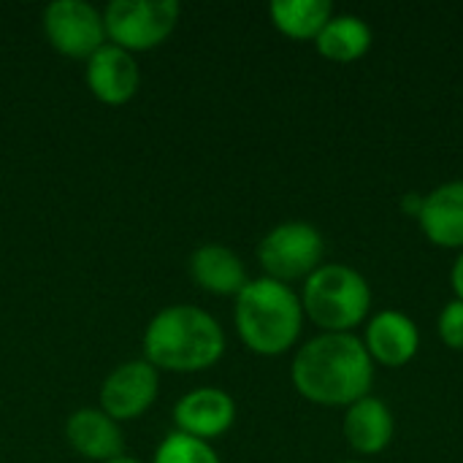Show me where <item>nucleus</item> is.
Wrapping results in <instances>:
<instances>
[{
  "mask_svg": "<svg viewBox=\"0 0 463 463\" xmlns=\"http://www.w3.org/2000/svg\"><path fill=\"white\" fill-rule=\"evenodd\" d=\"M84 79H87L90 92L106 106L128 103L141 87V71H138L136 57L114 43H103L87 60Z\"/></svg>",
  "mask_w": 463,
  "mask_h": 463,
  "instance_id": "10",
  "label": "nucleus"
},
{
  "mask_svg": "<svg viewBox=\"0 0 463 463\" xmlns=\"http://www.w3.org/2000/svg\"><path fill=\"white\" fill-rule=\"evenodd\" d=\"M160 377L152 364L125 361L100 385V410L111 420H138L157 399Z\"/></svg>",
  "mask_w": 463,
  "mask_h": 463,
  "instance_id": "8",
  "label": "nucleus"
},
{
  "mask_svg": "<svg viewBox=\"0 0 463 463\" xmlns=\"http://www.w3.org/2000/svg\"><path fill=\"white\" fill-rule=\"evenodd\" d=\"M326 241L323 233L309 222H279L258 244V260L269 279L296 282L307 279L323 266Z\"/></svg>",
  "mask_w": 463,
  "mask_h": 463,
  "instance_id": "6",
  "label": "nucleus"
},
{
  "mask_svg": "<svg viewBox=\"0 0 463 463\" xmlns=\"http://www.w3.org/2000/svg\"><path fill=\"white\" fill-rule=\"evenodd\" d=\"M345 439L347 445L361 456H377L383 453L396 434V420L391 407L383 399L366 396L347 407L345 412Z\"/></svg>",
  "mask_w": 463,
  "mask_h": 463,
  "instance_id": "14",
  "label": "nucleus"
},
{
  "mask_svg": "<svg viewBox=\"0 0 463 463\" xmlns=\"http://www.w3.org/2000/svg\"><path fill=\"white\" fill-rule=\"evenodd\" d=\"M418 222L426 239L445 250H463V179L445 182L423 198Z\"/></svg>",
  "mask_w": 463,
  "mask_h": 463,
  "instance_id": "13",
  "label": "nucleus"
},
{
  "mask_svg": "<svg viewBox=\"0 0 463 463\" xmlns=\"http://www.w3.org/2000/svg\"><path fill=\"white\" fill-rule=\"evenodd\" d=\"M176 0H111L103 11L106 38L125 52H149L160 46L179 22Z\"/></svg>",
  "mask_w": 463,
  "mask_h": 463,
  "instance_id": "5",
  "label": "nucleus"
},
{
  "mask_svg": "<svg viewBox=\"0 0 463 463\" xmlns=\"http://www.w3.org/2000/svg\"><path fill=\"white\" fill-rule=\"evenodd\" d=\"M152 463H220L212 442L187 437L182 431H171L155 450Z\"/></svg>",
  "mask_w": 463,
  "mask_h": 463,
  "instance_id": "18",
  "label": "nucleus"
},
{
  "mask_svg": "<svg viewBox=\"0 0 463 463\" xmlns=\"http://www.w3.org/2000/svg\"><path fill=\"white\" fill-rule=\"evenodd\" d=\"M236 331L255 355H285L301 336L304 307L296 290L285 282L260 277L250 279L236 296Z\"/></svg>",
  "mask_w": 463,
  "mask_h": 463,
  "instance_id": "3",
  "label": "nucleus"
},
{
  "mask_svg": "<svg viewBox=\"0 0 463 463\" xmlns=\"http://www.w3.org/2000/svg\"><path fill=\"white\" fill-rule=\"evenodd\" d=\"M364 347L374 364L385 369H402L418 355L420 331L410 315L399 309H383L369 320Z\"/></svg>",
  "mask_w": 463,
  "mask_h": 463,
  "instance_id": "11",
  "label": "nucleus"
},
{
  "mask_svg": "<svg viewBox=\"0 0 463 463\" xmlns=\"http://www.w3.org/2000/svg\"><path fill=\"white\" fill-rule=\"evenodd\" d=\"M450 279H453V290H456V298H458V301H463V252L458 255L456 266H453V274H450Z\"/></svg>",
  "mask_w": 463,
  "mask_h": 463,
  "instance_id": "20",
  "label": "nucleus"
},
{
  "mask_svg": "<svg viewBox=\"0 0 463 463\" xmlns=\"http://www.w3.org/2000/svg\"><path fill=\"white\" fill-rule=\"evenodd\" d=\"M43 33L49 43L73 60H90L106 43L103 14L81 0H54L43 11Z\"/></svg>",
  "mask_w": 463,
  "mask_h": 463,
  "instance_id": "7",
  "label": "nucleus"
},
{
  "mask_svg": "<svg viewBox=\"0 0 463 463\" xmlns=\"http://www.w3.org/2000/svg\"><path fill=\"white\" fill-rule=\"evenodd\" d=\"M271 24L293 41H315L334 16L328 0H274L269 5Z\"/></svg>",
  "mask_w": 463,
  "mask_h": 463,
  "instance_id": "17",
  "label": "nucleus"
},
{
  "mask_svg": "<svg viewBox=\"0 0 463 463\" xmlns=\"http://www.w3.org/2000/svg\"><path fill=\"white\" fill-rule=\"evenodd\" d=\"M190 277L214 296H239L250 277L244 260L222 244H203L190 255Z\"/></svg>",
  "mask_w": 463,
  "mask_h": 463,
  "instance_id": "15",
  "label": "nucleus"
},
{
  "mask_svg": "<svg viewBox=\"0 0 463 463\" xmlns=\"http://www.w3.org/2000/svg\"><path fill=\"white\" fill-rule=\"evenodd\" d=\"M372 27L353 14H334L315 38L317 52L331 62H355L372 49Z\"/></svg>",
  "mask_w": 463,
  "mask_h": 463,
  "instance_id": "16",
  "label": "nucleus"
},
{
  "mask_svg": "<svg viewBox=\"0 0 463 463\" xmlns=\"http://www.w3.org/2000/svg\"><path fill=\"white\" fill-rule=\"evenodd\" d=\"M301 307L323 334H353L372 309V288L355 269L323 263L304 279Z\"/></svg>",
  "mask_w": 463,
  "mask_h": 463,
  "instance_id": "4",
  "label": "nucleus"
},
{
  "mask_svg": "<svg viewBox=\"0 0 463 463\" xmlns=\"http://www.w3.org/2000/svg\"><path fill=\"white\" fill-rule=\"evenodd\" d=\"M437 331H439V339L445 342V347L463 353V301L453 298L450 304H445V309L439 312V320H437Z\"/></svg>",
  "mask_w": 463,
  "mask_h": 463,
  "instance_id": "19",
  "label": "nucleus"
},
{
  "mask_svg": "<svg viewBox=\"0 0 463 463\" xmlns=\"http://www.w3.org/2000/svg\"><path fill=\"white\" fill-rule=\"evenodd\" d=\"M176 431L212 442L231 431L236 423V402L222 388H195L174 407Z\"/></svg>",
  "mask_w": 463,
  "mask_h": 463,
  "instance_id": "9",
  "label": "nucleus"
},
{
  "mask_svg": "<svg viewBox=\"0 0 463 463\" xmlns=\"http://www.w3.org/2000/svg\"><path fill=\"white\" fill-rule=\"evenodd\" d=\"M296 391L320 407H350L369 396L374 361L355 334H320L293 358Z\"/></svg>",
  "mask_w": 463,
  "mask_h": 463,
  "instance_id": "1",
  "label": "nucleus"
},
{
  "mask_svg": "<svg viewBox=\"0 0 463 463\" xmlns=\"http://www.w3.org/2000/svg\"><path fill=\"white\" fill-rule=\"evenodd\" d=\"M345 463H364V461H345Z\"/></svg>",
  "mask_w": 463,
  "mask_h": 463,
  "instance_id": "22",
  "label": "nucleus"
},
{
  "mask_svg": "<svg viewBox=\"0 0 463 463\" xmlns=\"http://www.w3.org/2000/svg\"><path fill=\"white\" fill-rule=\"evenodd\" d=\"M109 463H144V461H138V458H130V456H119V458H114V461H109Z\"/></svg>",
  "mask_w": 463,
  "mask_h": 463,
  "instance_id": "21",
  "label": "nucleus"
},
{
  "mask_svg": "<svg viewBox=\"0 0 463 463\" xmlns=\"http://www.w3.org/2000/svg\"><path fill=\"white\" fill-rule=\"evenodd\" d=\"M68 445L90 461L109 463L125 456V437L119 423L111 420L100 407H81L65 423Z\"/></svg>",
  "mask_w": 463,
  "mask_h": 463,
  "instance_id": "12",
  "label": "nucleus"
},
{
  "mask_svg": "<svg viewBox=\"0 0 463 463\" xmlns=\"http://www.w3.org/2000/svg\"><path fill=\"white\" fill-rule=\"evenodd\" d=\"M144 361L157 372H203L225 353L222 326L193 304H174L160 309L141 339Z\"/></svg>",
  "mask_w": 463,
  "mask_h": 463,
  "instance_id": "2",
  "label": "nucleus"
}]
</instances>
